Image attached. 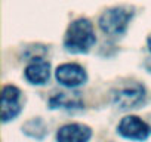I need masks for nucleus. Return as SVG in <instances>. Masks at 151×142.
Listing matches in <instances>:
<instances>
[{
    "instance_id": "obj_1",
    "label": "nucleus",
    "mask_w": 151,
    "mask_h": 142,
    "mask_svg": "<svg viewBox=\"0 0 151 142\" xmlns=\"http://www.w3.org/2000/svg\"><path fill=\"white\" fill-rule=\"evenodd\" d=\"M96 43V34L93 24L88 18L74 19L64 37V47L70 53H88Z\"/></svg>"
},
{
    "instance_id": "obj_2",
    "label": "nucleus",
    "mask_w": 151,
    "mask_h": 142,
    "mask_svg": "<svg viewBox=\"0 0 151 142\" xmlns=\"http://www.w3.org/2000/svg\"><path fill=\"white\" fill-rule=\"evenodd\" d=\"M135 15V9L130 6H113L102 12L98 19V25L102 33L111 37H120L126 33L132 18Z\"/></svg>"
},
{
    "instance_id": "obj_3",
    "label": "nucleus",
    "mask_w": 151,
    "mask_h": 142,
    "mask_svg": "<svg viewBox=\"0 0 151 142\" xmlns=\"http://www.w3.org/2000/svg\"><path fill=\"white\" fill-rule=\"evenodd\" d=\"M145 96H147L145 87L136 82L123 83L111 92V101L114 107L123 111L139 108L145 102Z\"/></svg>"
},
{
    "instance_id": "obj_4",
    "label": "nucleus",
    "mask_w": 151,
    "mask_h": 142,
    "mask_svg": "<svg viewBox=\"0 0 151 142\" xmlns=\"http://www.w3.org/2000/svg\"><path fill=\"white\" fill-rule=\"evenodd\" d=\"M55 79L64 87L76 89L79 86H83L88 82V73H86V70L79 64L65 62V64H61V65L56 67Z\"/></svg>"
},
{
    "instance_id": "obj_5",
    "label": "nucleus",
    "mask_w": 151,
    "mask_h": 142,
    "mask_svg": "<svg viewBox=\"0 0 151 142\" xmlns=\"http://www.w3.org/2000/svg\"><path fill=\"white\" fill-rule=\"evenodd\" d=\"M117 133L126 139L144 141L151 135V126L136 115H126L120 120Z\"/></svg>"
},
{
    "instance_id": "obj_6",
    "label": "nucleus",
    "mask_w": 151,
    "mask_h": 142,
    "mask_svg": "<svg viewBox=\"0 0 151 142\" xmlns=\"http://www.w3.org/2000/svg\"><path fill=\"white\" fill-rule=\"evenodd\" d=\"M21 90L17 86L6 85L2 89V121L15 120L21 113Z\"/></svg>"
},
{
    "instance_id": "obj_7",
    "label": "nucleus",
    "mask_w": 151,
    "mask_h": 142,
    "mask_svg": "<svg viewBox=\"0 0 151 142\" xmlns=\"http://www.w3.org/2000/svg\"><path fill=\"white\" fill-rule=\"evenodd\" d=\"M24 77L30 85H46L50 79V64L43 58H33L24 70Z\"/></svg>"
},
{
    "instance_id": "obj_8",
    "label": "nucleus",
    "mask_w": 151,
    "mask_h": 142,
    "mask_svg": "<svg viewBox=\"0 0 151 142\" xmlns=\"http://www.w3.org/2000/svg\"><path fill=\"white\" fill-rule=\"evenodd\" d=\"M55 138L61 142H86L92 138V129L82 123H70L59 127Z\"/></svg>"
},
{
    "instance_id": "obj_9",
    "label": "nucleus",
    "mask_w": 151,
    "mask_h": 142,
    "mask_svg": "<svg viewBox=\"0 0 151 142\" xmlns=\"http://www.w3.org/2000/svg\"><path fill=\"white\" fill-rule=\"evenodd\" d=\"M49 108L50 110H80L83 108V99L80 93H56L49 99Z\"/></svg>"
},
{
    "instance_id": "obj_10",
    "label": "nucleus",
    "mask_w": 151,
    "mask_h": 142,
    "mask_svg": "<svg viewBox=\"0 0 151 142\" xmlns=\"http://www.w3.org/2000/svg\"><path fill=\"white\" fill-rule=\"evenodd\" d=\"M46 129L47 127L42 118H33L22 126V132L30 138H36V139H42L46 133Z\"/></svg>"
},
{
    "instance_id": "obj_11",
    "label": "nucleus",
    "mask_w": 151,
    "mask_h": 142,
    "mask_svg": "<svg viewBox=\"0 0 151 142\" xmlns=\"http://www.w3.org/2000/svg\"><path fill=\"white\" fill-rule=\"evenodd\" d=\"M147 46H148V50L151 52V34H150L148 39H147Z\"/></svg>"
}]
</instances>
